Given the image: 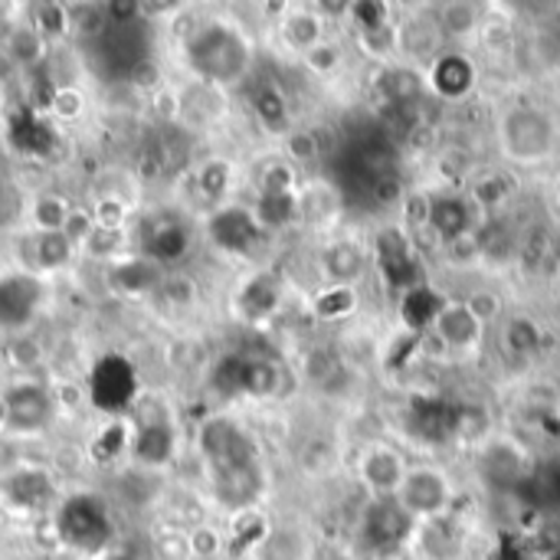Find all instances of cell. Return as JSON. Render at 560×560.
Segmentation results:
<instances>
[{"instance_id":"obj_1","label":"cell","mask_w":560,"mask_h":560,"mask_svg":"<svg viewBox=\"0 0 560 560\" xmlns=\"http://www.w3.org/2000/svg\"><path fill=\"white\" fill-rule=\"evenodd\" d=\"M187 59L210 82H236L246 75L253 52H249V43L243 39V33H236L226 23H210L190 36Z\"/></svg>"},{"instance_id":"obj_2","label":"cell","mask_w":560,"mask_h":560,"mask_svg":"<svg viewBox=\"0 0 560 560\" xmlns=\"http://www.w3.org/2000/svg\"><path fill=\"white\" fill-rule=\"evenodd\" d=\"M499 144L502 151L518 164H538L555 154L558 144V125L541 108H512L499 121Z\"/></svg>"},{"instance_id":"obj_3","label":"cell","mask_w":560,"mask_h":560,"mask_svg":"<svg viewBox=\"0 0 560 560\" xmlns=\"http://www.w3.org/2000/svg\"><path fill=\"white\" fill-rule=\"evenodd\" d=\"M56 535L69 548L95 555L112 541V518L95 495H72L56 512Z\"/></svg>"},{"instance_id":"obj_4","label":"cell","mask_w":560,"mask_h":560,"mask_svg":"<svg viewBox=\"0 0 560 560\" xmlns=\"http://www.w3.org/2000/svg\"><path fill=\"white\" fill-rule=\"evenodd\" d=\"M394 499L413 522H430L453 512V486L433 466H410Z\"/></svg>"},{"instance_id":"obj_5","label":"cell","mask_w":560,"mask_h":560,"mask_svg":"<svg viewBox=\"0 0 560 560\" xmlns=\"http://www.w3.org/2000/svg\"><path fill=\"white\" fill-rule=\"evenodd\" d=\"M200 453L207 463V472H226L236 466H249V463H262L256 443L249 440V433L243 427H236L226 417H213L200 427Z\"/></svg>"},{"instance_id":"obj_6","label":"cell","mask_w":560,"mask_h":560,"mask_svg":"<svg viewBox=\"0 0 560 560\" xmlns=\"http://www.w3.org/2000/svg\"><path fill=\"white\" fill-rule=\"evenodd\" d=\"M213 387L223 394H249V397H272L282 387V371L269 358H243L226 354L213 371Z\"/></svg>"},{"instance_id":"obj_7","label":"cell","mask_w":560,"mask_h":560,"mask_svg":"<svg viewBox=\"0 0 560 560\" xmlns=\"http://www.w3.org/2000/svg\"><path fill=\"white\" fill-rule=\"evenodd\" d=\"M92 59H98V72L105 75H131L135 69L144 66L148 59V43L144 33L135 23H108L92 43Z\"/></svg>"},{"instance_id":"obj_8","label":"cell","mask_w":560,"mask_h":560,"mask_svg":"<svg viewBox=\"0 0 560 560\" xmlns=\"http://www.w3.org/2000/svg\"><path fill=\"white\" fill-rule=\"evenodd\" d=\"M374 259H377V269H381V276H384V282L390 289L410 292V289L420 285V262H417L410 236L400 226H387V230L377 233Z\"/></svg>"},{"instance_id":"obj_9","label":"cell","mask_w":560,"mask_h":560,"mask_svg":"<svg viewBox=\"0 0 560 560\" xmlns=\"http://www.w3.org/2000/svg\"><path fill=\"white\" fill-rule=\"evenodd\" d=\"M413 518L397 505V499H374V505L364 512V545L374 548L381 558H390L394 551H400L410 535H413Z\"/></svg>"},{"instance_id":"obj_10","label":"cell","mask_w":560,"mask_h":560,"mask_svg":"<svg viewBox=\"0 0 560 560\" xmlns=\"http://www.w3.org/2000/svg\"><path fill=\"white\" fill-rule=\"evenodd\" d=\"M89 387H92L95 407H102L108 413H121L135 400V387H138L135 364L121 354H102L92 368Z\"/></svg>"},{"instance_id":"obj_11","label":"cell","mask_w":560,"mask_h":560,"mask_svg":"<svg viewBox=\"0 0 560 560\" xmlns=\"http://www.w3.org/2000/svg\"><path fill=\"white\" fill-rule=\"evenodd\" d=\"M190 249V230L180 217L174 213H158L141 226V253L154 266L161 262H177Z\"/></svg>"},{"instance_id":"obj_12","label":"cell","mask_w":560,"mask_h":560,"mask_svg":"<svg viewBox=\"0 0 560 560\" xmlns=\"http://www.w3.org/2000/svg\"><path fill=\"white\" fill-rule=\"evenodd\" d=\"M43 302V282L30 272H10L0 279V325L23 328L33 322Z\"/></svg>"},{"instance_id":"obj_13","label":"cell","mask_w":560,"mask_h":560,"mask_svg":"<svg viewBox=\"0 0 560 560\" xmlns=\"http://www.w3.org/2000/svg\"><path fill=\"white\" fill-rule=\"evenodd\" d=\"M49 417H52V397L36 384L13 387L3 397V423L13 433H36L49 423Z\"/></svg>"},{"instance_id":"obj_14","label":"cell","mask_w":560,"mask_h":560,"mask_svg":"<svg viewBox=\"0 0 560 560\" xmlns=\"http://www.w3.org/2000/svg\"><path fill=\"white\" fill-rule=\"evenodd\" d=\"M210 240L226 253H246L259 243L262 226L246 207H223L210 217Z\"/></svg>"},{"instance_id":"obj_15","label":"cell","mask_w":560,"mask_h":560,"mask_svg":"<svg viewBox=\"0 0 560 560\" xmlns=\"http://www.w3.org/2000/svg\"><path fill=\"white\" fill-rule=\"evenodd\" d=\"M407 469L410 466L404 463V456L397 450H390V446H374L361 459V479L377 499H394L404 476H407Z\"/></svg>"},{"instance_id":"obj_16","label":"cell","mask_w":560,"mask_h":560,"mask_svg":"<svg viewBox=\"0 0 560 560\" xmlns=\"http://www.w3.org/2000/svg\"><path fill=\"white\" fill-rule=\"evenodd\" d=\"M410 420L420 440L443 443V440H453V433L463 427V407H453L446 400H413Z\"/></svg>"},{"instance_id":"obj_17","label":"cell","mask_w":560,"mask_h":560,"mask_svg":"<svg viewBox=\"0 0 560 560\" xmlns=\"http://www.w3.org/2000/svg\"><path fill=\"white\" fill-rule=\"evenodd\" d=\"M417 538H420V551L430 560H459L463 548H466L463 525H456L453 512H446L440 518H430V522H420Z\"/></svg>"},{"instance_id":"obj_18","label":"cell","mask_w":560,"mask_h":560,"mask_svg":"<svg viewBox=\"0 0 560 560\" xmlns=\"http://www.w3.org/2000/svg\"><path fill=\"white\" fill-rule=\"evenodd\" d=\"M476 85V66L463 52H443L436 56L430 69V89L440 98H463Z\"/></svg>"},{"instance_id":"obj_19","label":"cell","mask_w":560,"mask_h":560,"mask_svg":"<svg viewBox=\"0 0 560 560\" xmlns=\"http://www.w3.org/2000/svg\"><path fill=\"white\" fill-rule=\"evenodd\" d=\"M430 328L436 331V338H440L443 345L466 351L469 345H476V341H479V328H482V325L476 322V315L469 312V305L443 302Z\"/></svg>"},{"instance_id":"obj_20","label":"cell","mask_w":560,"mask_h":560,"mask_svg":"<svg viewBox=\"0 0 560 560\" xmlns=\"http://www.w3.org/2000/svg\"><path fill=\"white\" fill-rule=\"evenodd\" d=\"M479 469H482V479H489L492 486H502V489H522L532 472L522 463V453L509 443L489 446L479 459Z\"/></svg>"},{"instance_id":"obj_21","label":"cell","mask_w":560,"mask_h":560,"mask_svg":"<svg viewBox=\"0 0 560 560\" xmlns=\"http://www.w3.org/2000/svg\"><path fill=\"white\" fill-rule=\"evenodd\" d=\"M174 453V427L164 413L138 423L135 433V459L144 466H164Z\"/></svg>"},{"instance_id":"obj_22","label":"cell","mask_w":560,"mask_h":560,"mask_svg":"<svg viewBox=\"0 0 560 560\" xmlns=\"http://www.w3.org/2000/svg\"><path fill=\"white\" fill-rule=\"evenodd\" d=\"M256 560H312V541L302 528H272L259 538Z\"/></svg>"},{"instance_id":"obj_23","label":"cell","mask_w":560,"mask_h":560,"mask_svg":"<svg viewBox=\"0 0 560 560\" xmlns=\"http://www.w3.org/2000/svg\"><path fill=\"white\" fill-rule=\"evenodd\" d=\"M427 220H430V226H433L443 240H459V236L469 230V207H466L463 197L440 194V197L430 200Z\"/></svg>"},{"instance_id":"obj_24","label":"cell","mask_w":560,"mask_h":560,"mask_svg":"<svg viewBox=\"0 0 560 560\" xmlns=\"http://www.w3.org/2000/svg\"><path fill=\"white\" fill-rule=\"evenodd\" d=\"M7 499L16 502L20 509H39L52 495V479L39 469H23L7 479Z\"/></svg>"},{"instance_id":"obj_25","label":"cell","mask_w":560,"mask_h":560,"mask_svg":"<svg viewBox=\"0 0 560 560\" xmlns=\"http://www.w3.org/2000/svg\"><path fill=\"white\" fill-rule=\"evenodd\" d=\"M322 262H325V272H328V279L335 285H351L364 272V253H361L358 243H348V240L331 243L325 249V259Z\"/></svg>"},{"instance_id":"obj_26","label":"cell","mask_w":560,"mask_h":560,"mask_svg":"<svg viewBox=\"0 0 560 560\" xmlns=\"http://www.w3.org/2000/svg\"><path fill=\"white\" fill-rule=\"evenodd\" d=\"M282 285L272 272H262L256 279H249L240 292V308L246 318H266L276 305H279Z\"/></svg>"},{"instance_id":"obj_27","label":"cell","mask_w":560,"mask_h":560,"mask_svg":"<svg viewBox=\"0 0 560 560\" xmlns=\"http://www.w3.org/2000/svg\"><path fill=\"white\" fill-rule=\"evenodd\" d=\"M436 312H440V302L433 299L430 289L417 285V289H410V292L404 295V322H407L413 331L430 328L433 318H436Z\"/></svg>"},{"instance_id":"obj_28","label":"cell","mask_w":560,"mask_h":560,"mask_svg":"<svg viewBox=\"0 0 560 560\" xmlns=\"http://www.w3.org/2000/svg\"><path fill=\"white\" fill-rule=\"evenodd\" d=\"M253 108H256V115L262 118V125H269V128H285V121H289L285 95H282L276 85H256V92H253Z\"/></svg>"},{"instance_id":"obj_29","label":"cell","mask_w":560,"mask_h":560,"mask_svg":"<svg viewBox=\"0 0 560 560\" xmlns=\"http://www.w3.org/2000/svg\"><path fill=\"white\" fill-rule=\"evenodd\" d=\"M161 282V272L151 259H135V262H125L115 269V285L125 289V292H144V289H154Z\"/></svg>"},{"instance_id":"obj_30","label":"cell","mask_w":560,"mask_h":560,"mask_svg":"<svg viewBox=\"0 0 560 560\" xmlns=\"http://www.w3.org/2000/svg\"><path fill=\"white\" fill-rule=\"evenodd\" d=\"M295 217V197L292 190H262L259 200V226H285Z\"/></svg>"},{"instance_id":"obj_31","label":"cell","mask_w":560,"mask_h":560,"mask_svg":"<svg viewBox=\"0 0 560 560\" xmlns=\"http://www.w3.org/2000/svg\"><path fill=\"white\" fill-rule=\"evenodd\" d=\"M285 39L295 49H315L322 46V23L312 13H292L285 20Z\"/></svg>"},{"instance_id":"obj_32","label":"cell","mask_w":560,"mask_h":560,"mask_svg":"<svg viewBox=\"0 0 560 560\" xmlns=\"http://www.w3.org/2000/svg\"><path fill=\"white\" fill-rule=\"evenodd\" d=\"M36 253H39V266L46 269H59L62 262H69L72 256V240L62 233V230H52V233H43L39 243H36Z\"/></svg>"},{"instance_id":"obj_33","label":"cell","mask_w":560,"mask_h":560,"mask_svg":"<svg viewBox=\"0 0 560 560\" xmlns=\"http://www.w3.org/2000/svg\"><path fill=\"white\" fill-rule=\"evenodd\" d=\"M354 292H351V285H331L322 299H318V305H315V312L322 315V318H338V315H348V312H354Z\"/></svg>"},{"instance_id":"obj_34","label":"cell","mask_w":560,"mask_h":560,"mask_svg":"<svg viewBox=\"0 0 560 560\" xmlns=\"http://www.w3.org/2000/svg\"><path fill=\"white\" fill-rule=\"evenodd\" d=\"M33 220L43 226V233H52V230H62L66 226L69 213H66V207H62L59 197H39L36 207H33Z\"/></svg>"},{"instance_id":"obj_35","label":"cell","mask_w":560,"mask_h":560,"mask_svg":"<svg viewBox=\"0 0 560 560\" xmlns=\"http://www.w3.org/2000/svg\"><path fill=\"white\" fill-rule=\"evenodd\" d=\"M505 338H509V345H512L518 354H528V351H535V348H538L541 331H538V325H535L532 318H515V322L509 325Z\"/></svg>"},{"instance_id":"obj_36","label":"cell","mask_w":560,"mask_h":560,"mask_svg":"<svg viewBox=\"0 0 560 560\" xmlns=\"http://www.w3.org/2000/svg\"><path fill=\"white\" fill-rule=\"evenodd\" d=\"M200 180H203V190H207L210 197H220L223 187H226V167H223V164H207Z\"/></svg>"},{"instance_id":"obj_37","label":"cell","mask_w":560,"mask_h":560,"mask_svg":"<svg viewBox=\"0 0 560 560\" xmlns=\"http://www.w3.org/2000/svg\"><path fill=\"white\" fill-rule=\"evenodd\" d=\"M13 49H16L20 62H26V66H30V62L36 59V52H39V39H36L33 33H23V30H20V33L13 36Z\"/></svg>"},{"instance_id":"obj_38","label":"cell","mask_w":560,"mask_h":560,"mask_svg":"<svg viewBox=\"0 0 560 560\" xmlns=\"http://www.w3.org/2000/svg\"><path fill=\"white\" fill-rule=\"evenodd\" d=\"M39 26L46 30V33H62V26H66V16H62V7H56V3H43L39 7Z\"/></svg>"},{"instance_id":"obj_39","label":"cell","mask_w":560,"mask_h":560,"mask_svg":"<svg viewBox=\"0 0 560 560\" xmlns=\"http://www.w3.org/2000/svg\"><path fill=\"white\" fill-rule=\"evenodd\" d=\"M105 560H135L131 555H125V551H112V555H105Z\"/></svg>"}]
</instances>
